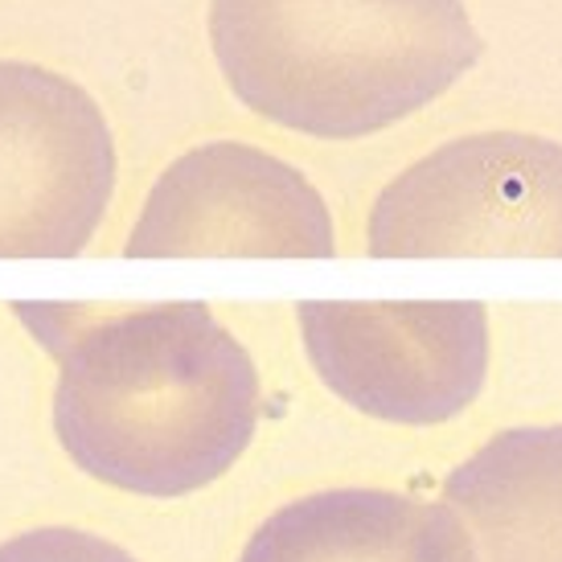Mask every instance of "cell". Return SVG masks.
Wrapping results in <instances>:
<instances>
[{
  "label": "cell",
  "mask_w": 562,
  "mask_h": 562,
  "mask_svg": "<svg viewBox=\"0 0 562 562\" xmlns=\"http://www.w3.org/2000/svg\"><path fill=\"white\" fill-rule=\"evenodd\" d=\"M58 361L54 436L91 481L189 497L250 448L263 391L238 337L198 300L13 304Z\"/></svg>",
  "instance_id": "6da1fadb"
},
{
  "label": "cell",
  "mask_w": 562,
  "mask_h": 562,
  "mask_svg": "<svg viewBox=\"0 0 562 562\" xmlns=\"http://www.w3.org/2000/svg\"><path fill=\"white\" fill-rule=\"evenodd\" d=\"M243 108L313 140H361L436 103L481 58L464 0H210Z\"/></svg>",
  "instance_id": "7a4b0ae2"
},
{
  "label": "cell",
  "mask_w": 562,
  "mask_h": 562,
  "mask_svg": "<svg viewBox=\"0 0 562 562\" xmlns=\"http://www.w3.org/2000/svg\"><path fill=\"white\" fill-rule=\"evenodd\" d=\"M374 259H562V144L526 132L460 136L378 193Z\"/></svg>",
  "instance_id": "3957f363"
},
{
  "label": "cell",
  "mask_w": 562,
  "mask_h": 562,
  "mask_svg": "<svg viewBox=\"0 0 562 562\" xmlns=\"http://www.w3.org/2000/svg\"><path fill=\"white\" fill-rule=\"evenodd\" d=\"M296 321L316 378L370 419L448 423L488 374V308L476 300H304Z\"/></svg>",
  "instance_id": "277c9868"
},
{
  "label": "cell",
  "mask_w": 562,
  "mask_h": 562,
  "mask_svg": "<svg viewBox=\"0 0 562 562\" xmlns=\"http://www.w3.org/2000/svg\"><path fill=\"white\" fill-rule=\"evenodd\" d=\"M115 193V140L79 82L0 63V259H75Z\"/></svg>",
  "instance_id": "5b68a950"
},
{
  "label": "cell",
  "mask_w": 562,
  "mask_h": 562,
  "mask_svg": "<svg viewBox=\"0 0 562 562\" xmlns=\"http://www.w3.org/2000/svg\"><path fill=\"white\" fill-rule=\"evenodd\" d=\"M325 198L288 160L238 140L189 148L148 189L127 259H333Z\"/></svg>",
  "instance_id": "8992f818"
},
{
  "label": "cell",
  "mask_w": 562,
  "mask_h": 562,
  "mask_svg": "<svg viewBox=\"0 0 562 562\" xmlns=\"http://www.w3.org/2000/svg\"><path fill=\"white\" fill-rule=\"evenodd\" d=\"M238 562H476V554L443 501L328 488L276 509Z\"/></svg>",
  "instance_id": "52a82bcc"
},
{
  "label": "cell",
  "mask_w": 562,
  "mask_h": 562,
  "mask_svg": "<svg viewBox=\"0 0 562 562\" xmlns=\"http://www.w3.org/2000/svg\"><path fill=\"white\" fill-rule=\"evenodd\" d=\"M476 562H562V423L514 427L443 481Z\"/></svg>",
  "instance_id": "ba28073f"
},
{
  "label": "cell",
  "mask_w": 562,
  "mask_h": 562,
  "mask_svg": "<svg viewBox=\"0 0 562 562\" xmlns=\"http://www.w3.org/2000/svg\"><path fill=\"white\" fill-rule=\"evenodd\" d=\"M0 562H140L108 538L70 526H37L0 542Z\"/></svg>",
  "instance_id": "9c48e42d"
}]
</instances>
